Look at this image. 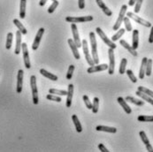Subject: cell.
<instances>
[{
	"mask_svg": "<svg viewBox=\"0 0 153 152\" xmlns=\"http://www.w3.org/2000/svg\"><path fill=\"white\" fill-rule=\"evenodd\" d=\"M67 43H68L69 47L71 48V50L73 51V54H74V57H75V59H80L81 58V55H80V53L78 51V48L75 45L74 40L73 39H68L67 40Z\"/></svg>",
	"mask_w": 153,
	"mask_h": 152,
	"instance_id": "obj_15",
	"label": "cell"
},
{
	"mask_svg": "<svg viewBox=\"0 0 153 152\" xmlns=\"http://www.w3.org/2000/svg\"><path fill=\"white\" fill-rule=\"evenodd\" d=\"M139 46V31L137 29L133 30V38H132V47L136 50Z\"/></svg>",
	"mask_w": 153,
	"mask_h": 152,
	"instance_id": "obj_18",
	"label": "cell"
},
{
	"mask_svg": "<svg viewBox=\"0 0 153 152\" xmlns=\"http://www.w3.org/2000/svg\"><path fill=\"white\" fill-rule=\"evenodd\" d=\"M98 149H99V150H100L102 152H109V151L104 147V145L102 144V143H100V144L98 145Z\"/></svg>",
	"mask_w": 153,
	"mask_h": 152,
	"instance_id": "obj_46",
	"label": "cell"
},
{
	"mask_svg": "<svg viewBox=\"0 0 153 152\" xmlns=\"http://www.w3.org/2000/svg\"><path fill=\"white\" fill-rule=\"evenodd\" d=\"M97 131H103V132H106V133H111V134H115L117 132V129L115 127H106V126H98L96 127Z\"/></svg>",
	"mask_w": 153,
	"mask_h": 152,
	"instance_id": "obj_22",
	"label": "cell"
},
{
	"mask_svg": "<svg viewBox=\"0 0 153 152\" xmlns=\"http://www.w3.org/2000/svg\"><path fill=\"white\" fill-rule=\"evenodd\" d=\"M96 31H97L98 35L101 37V39L103 41V43H104L107 46H109V48H111V49H113V50L116 49L117 45L114 44V42H112L111 40H110V39L106 36V35L103 33V31L100 28H96Z\"/></svg>",
	"mask_w": 153,
	"mask_h": 152,
	"instance_id": "obj_6",
	"label": "cell"
},
{
	"mask_svg": "<svg viewBox=\"0 0 153 152\" xmlns=\"http://www.w3.org/2000/svg\"><path fill=\"white\" fill-rule=\"evenodd\" d=\"M117 101L118 103L120 104V106L123 108V110L125 111V112L127 113V114H130L131 112H132V110H131V108L129 107V105L127 103V102L126 100L123 98V97H118V99H117Z\"/></svg>",
	"mask_w": 153,
	"mask_h": 152,
	"instance_id": "obj_17",
	"label": "cell"
},
{
	"mask_svg": "<svg viewBox=\"0 0 153 152\" xmlns=\"http://www.w3.org/2000/svg\"><path fill=\"white\" fill-rule=\"evenodd\" d=\"M44 33V28H41L37 31V34H36V37H35V40H34V43H33V44H32V50H33V51H36V50L38 49Z\"/></svg>",
	"mask_w": 153,
	"mask_h": 152,
	"instance_id": "obj_11",
	"label": "cell"
},
{
	"mask_svg": "<svg viewBox=\"0 0 153 152\" xmlns=\"http://www.w3.org/2000/svg\"><path fill=\"white\" fill-rule=\"evenodd\" d=\"M152 70V59H148L146 64V69H145V74L147 76H151Z\"/></svg>",
	"mask_w": 153,
	"mask_h": 152,
	"instance_id": "obj_34",
	"label": "cell"
},
{
	"mask_svg": "<svg viewBox=\"0 0 153 152\" xmlns=\"http://www.w3.org/2000/svg\"><path fill=\"white\" fill-rule=\"evenodd\" d=\"M146 149H147V151L149 152H153V147L150 143L146 144Z\"/></svg>",
	"mask_w": 153,
	"mask_h": 152,
	"instance_id": "obj_48",
	"label": "cell"
},
{
	"mask_svg": "<svg viewBox=\"0 0 153 152\" xmlns=\"http://www.w3.org/2000/svg\"><path fill=\"white\" fill-rule=\"evenodd\" d=\"M136 95H137L139 97H141L143 100L148 102L149 103H151L152 105H153V98L152 97H151L147 96L146 94H144V93H143V92H141V91H139V90H137V91L136 92Z\"/></svg>",
	"mask_w": 153,
	"mask_h": 152,
	"instance_id": "obj_26",
	"label": "cell"
},
{
	"mask_svg": "<svg viewBox=\"0 0 153 152\" xmlns=\"http://www.w3.org/2000/svg\"><path fill=\"white\" fill-rule=\"evenodd\" d=\"M149 43L153 44V27L152 26V30H151V34H150V37H149Z\"/></svg>",
	"mask_w": 153,
	"mask_h": 152,
	"instance_id": "obj_47",
	"label": "cell"
},
{
	"mask_svg": "<svg viewBox=\"0 0 153 152\" xmlns=\"http://www.w3.org/2000/svg\"><path fill=\"white\" fill-rule=\"evenodd\" d=\"M71 28H72V32H73V37H74V42L75 44V45L77 46V48H81L82 47V42L81 39L79 37V33H78V29H77V26L75 25V23H72L71 25Z\"/></svg>",
	"mask_w": 153,
	"mask_h": 152,
	"instance_id": "obj_10",
	"label": "cell"
},
{
	"mask_svg": "<svg viewBox=\"0 0 153 152\" xmlns=\"http://www.w3.org/2000/svg\"><path fill=\"white\" fill-rule=\"evenodd\" d=\"M123 22H124V24H125V29H126L127 31L130 32V31L133 30V28H132V24H131L130 20H129L128 17H125L124 20H123Z\"/></svg>",
	"mask_w": 153,
	"mask_h": 152,
	"instance_id": "obj_35",
	"label": "cell"
},
{
	"mask_svg": "<svg viewBox=\"0 0 153 152\" xmlns=\"http://www.w3.org/2000/svg\"><path fill=\"white\" fill-rule=\"evenodd\" d=\"M108 69V65L106 64H102V65H92L90 67H89L87 69V72L89 73H97V72H102L104 70H107Z\"/></svg>",
	"mask_w": 153,
	"mask_h": 152,
	"instance_id": "obj_13",
	"label": "cell"
},
{
	"mask_svg": "<svg viewBox=\"0 0 153 152\" xmlns=\"http://www.w3.org/2000/svg\"><path fill=\"white\" fill-rule=\"evenodd\" d=\"M47 1H48V0H40V2H39V5H40V6H44V5H45V4L47 3Z\"/></svg>",
	"mask_w": 153,
	"mask_h": 152,
	"instance_id": "obj_49",
	"label": "cell"
},
{
	"mask_svg": "<svg viewBox=\"0 0 153 152\" xmlns=\"http://www.w3.org/2000/svg\"><path fill=\"white\" fill-rule=\"evenodd\" d=\"M143 2H144V0H137L136 2V4H135V13H138L140 12Z\"/></svg>",
	"mask_w": 153,
	"mask_h": 152,
	"instance_id": "obj_43",
	"label": "cell"
},
{
	"mask_svg": "<svg viewBox=\"0 0 153 152\" xmlns=\"http://www.w3.org/2000/svg\"><path fill=\"white\" fill-rule=\"evenodd\" d=\"M82 51H83V53L85 55V58H86V61L87 63L92 66L95 65L94 61H93V58L91 57V55L90 54V50H89V46H88V42L87 40H82Z\"/></svg>",
	"mask_w": 153,
	"mask_h": 152,
	"instance_id": "obj_5",
	"label": "cell"
},
{
	"mask_svg": "<svg viewBox=\"0 0 153 152\" xmlns=\"http://www.w3.org/2000/svg\"><path fill=\"white\" fill-rule=\"evenodd\" d=\"M68 90H67V94H66V105L67 108L71 107L72 104V100H73V97H74V85L73 84H69L68 85Z\"/></svg>",
	"mask_w": 153,
	"mask_h": 152,
	"instance_id": "obj_14",
	"label": "cell"
},
{
	"mask_svg": "<svg viewBox=\"0 0 153 152\" xmlns=\"http://www.w3.org/2000/svg\"><path fill=\"white\" fill-rule=\"evenodd\" d=\"M127 64H128V60L127 58H122L120 61V65H119V73L120 74H124L126 73V67H127Z\"/></svg>",
	"mask_w": 153,
	"mask_h": 152,
	"instance_id": "obj_31",
	"label": "cell"
},
{
	"mask_svg": "<svg viewBox=\"0 0 153 152\" xmlns=\"http://www.w3.org/2000/svg\"><path fill=\"white\" fill-rule=\"evenodd\" d=\"M52 1H55V0H52Z\"/></svg>",
	"mask_w": 153,
	"mask_h": 152,
	"instance_id": "obj_51",
	"label": "cell"
},
{
	"mask_svg": "<svg viewBox=\"0 0 153 152\" xmlns=\"http://www.w3.org/2000/svg\"><path fill=\"white\" fill-rule=\"evenodd\" d=\"M137 120L140 122H153V116L150 115H140L137 118Z\"/></svg>",
	"mask_w": 153,
	"mask_h": 152,
	"instance_id": "obj_32",
	"label": "cell"
},
{
	"mask_svg": "<svg viewBox=\"0 0 153 152\" xmlns=\"http://www.w3.org/2000/svg\"><path fill=\"white\" fill-rule=\"evenodd\" d=\"M13 23H14V25L18 28V29L20 31V33H21L22 35H27L28 31H27L26 28L22 25V23H21L19 20L14 19V20H13Z\"/></svg>",
	"mask_w": 153,
	"mask_h": 152,
	"instance_id": "obj_24",
	"label": "cell"
},
{
	"mask_svg": "<svg viewBox=\"0 0 153 152\" xmlns=\"http://www.w3.org/2000/svg\"><path fill=\"white\" fill-rule=\"evenodd\" d=\"M137 0H129V2H128V5L129 6H133V5H135V4H136V2Z\"/></svg>",
	"mask_w": 153,
	"mask_h": 152,
	"instance_id": "obj_50",
	"label": "cell"
},
{
	"mask_svg": "<svg viewBox=\"0 0 153 152\" xmlns=\"http://www.w3.org/2000/svg\"><path fill=\"white\" fill-rule=\"evenodd\" d=\"M58 6V0L52 1V4L50 5V7L48 8V12H49V13L54 12V11L56 10V8H57Z\"/></svg>",
	"mask_w": 153,
	"mask_h": 152,
	"instance_id": "obj_40",
	"label": "cell"
},
{
	"mask_svg": "<svg viewBox=\"0 0 153 152\" xmlns=\"http://www.w3.org/2000/svg\"><path fill=\"white\" fill-rule=\"evenodd\" d=\"M74 69H75V66H74V65H69L68 71H67V73H66V79H67V80H71V79H72Z\"/></svg>",
	"mask_w": 153,
	"mask_h": 152,
	"instance_id": "obj_38",
	"label": "cell"
},
{
	"mask_svg": "<svg viewBox=\"0 0 153 152\" xmlns=\"http://www.w3.org/2000/svg\"><path fill=\"white\" fill-rule=\"evenodd\" d=\"M90 44H91V57L93 58L95 65H98L99 63V58H98V44H97L96 35L94 32L90 33Z\"/></svg>",
	"mask_w": 153,
	"mask_h": 152,
	"instance_id": "obj_1",
	"label": "cell"
},
{
	"mask_svg": "<svg viewBox=\"0 0 153 152\" xmlns=\"http://www.w3.org/2000/svg\"><path fill=\"white\" fill-rule=\"evenodd\" d=\"M125 100H126V101L130 102V103H134V104H136V105H138V106H143V105H144V101L140 100V99H136V98H135V97H127Z\"/></svg>",
	"mask_w": 153,
	"mask_h": 152,
	"instance_id": "obj_28",
	"label": "cell"
},
{
	"mask_svg": "<svg viewBox=\"0 0 153 152\" xmlns=\"http://www.w3.org/2000/svg\"><path fill=\"white\" fill-rule=\"evenodd\" d=\"M98 5L102 9V11L103 12L104 14H106V16H111L112 15V12L105 5V4L103 2V0H96Z\"/></svg>",
	"mask_w": 153,
	"mask_h": 152,
	"instance_id": "obj_19",
	"label": "cell"
},
{
	"mask_svg": "<svg viewBox=\"0 0 153 152\" xmlns=\"http://www.w3.org/2000/svg\"><path fill=\"white\" fill-rule=\"evenodd\" d=\"M147 57H144L142 60V64H141V67H140V71H139V78L141 80H143L145 76V69H146V64H147Z\"/></svg>",
	"mask_w": 153,
	"mask_h": 152,
	"instance_id": "obj_21",
	"label": "cell"
},
{
	"mask_svg": "<svg viewBox=\"0 0 153 152\" xmlns=\"http://www.w3.org/2000/svg\"><path fill=\"white\" fill-rule=\"evenodd\" d=\"M40 73L42 75H44V77H46L47 79L51 80V81H58V76L55 75V74H52L51 73H49L48 71H46L45 69H40Z\"/></svg>",
	"mask_w": 153,
	"mask_h": 152,
	"instance_id": "obj_23",
	"label": "cell"
},
{
	"mask_svg": "<svg viewBox=\"0 0 153 152\" xmlns=\"http://www.w3.org/2000/svg\"><path fill=\"white\" fill-rule=\"evenodd\" d=\"M21 35L22 34L20 33V30L16 32V46H15V51H14V53L16 55H19L21 50Z\"/></svg>",
	"mask_w": 153,
	"mask_h": 152,
	"instance_id": "obj_16",
	"label": "cell"
},
{
	"mask_svg": "<svg viewBox=\"0 0 153 152\" xmlns=\"http://www.w3.org/2000/svg\"><path fill=\"white\" fill-rule=\"evenodd\" d=\"M127 9H128V6L126 5V4H123L122 6H121V9H120V12H119V17H118V19H117V20H116V23L114 24V26H113V30H118L119 28H120V25L122 24V22H123V20H124V18H125V15H126V13H127Z\"/></svg>",
	"mask_w": 153,
	"mask_h": 152,
	"instance_id": "obj_3",
	"label": "cell"
},
{
	"mask_svg": "<svg viewBox=\"0 0 153 152\" xmlns=\"http://www.w3.org/2000/svg\"><path fill=\"white\" fill-rule=\"evenodd\" d=\"M83 101H84V103H85V105H86V107L88 109H90V110L92 109V103L90 100L88 96H83Z\"/></svg>",
	"mask_w": 153,
	"mask_h": 152,
	"instance_id": "obj_44",
	"label": "cell"
},
{
	"mask_svg": "<svg viewBox=\"0 0 153 152\" xmlns=\"http://www.w3.org/2000/svg\"><path fill=\"white\" fill-rule=\"evenodd\" d=\"M119 44H120L126 50H128V51H129L134 57H137L138 54H137V52H136V50H135L132 46H130L125 40H120V41H119Z\"/></svg>",
	"mask_w": 153,
	"mask_h": 152,
	"instance_id": "obj_20",
	"label": "cell"
},
{
	"mask_svg": "<svg viewBox=\"0 0 153 152\" xmlns=\"http://www.w3.org/2000/svg\"><path fill=\"white\" fill-rule=\"evenodd\" d=\"M93 20L92 16H82V17H71L68 16L66 18V21L69 23H82V22H88Z\"/></svg>",
	"mask_w": 153,
	"mask_h": 152,
	"instance_id": "obj_4",
	"label": "cell"
},
{
	"mask_svg": "<svg viewBox=\"0 0 153 152\" xmlns=\"http://www.w3.org/2000/svg\"><path fill=\"white\" fill-rule=\"evenodd\" d=\"M49 93L52 95H58V96H66L67 91L66 90H61V89H50Z\"/></svg>",
	"mask_w": 153,
	"mask_h": 152,
	"instance_id": "obj_33",
	"label": "cell"
},
{
	"mask_svg": "<svg viewBox=\"0 0 153 152\" xmlns=\"http://www.w3.org/2000/svg\"><path fill=\"white\" fill-rule=\"evenodd\" d=\"M72 119H73L74 124V126H75L76 131H77L78 133L82 132V124L80 123V121H79V119H78V117L74 114V115L72 116Z\"/></svg>",
	"mask_w": 153,
	"mask_h": 152,
	"instance_id": "obj_27",
	"label": "cell"
},
{
	"mask_svg": "<svg viewBox=\"0 0 153 152\" xmlns=\"http://www.w3.org/2000/svg\"><path fill=\"white\" fill-rule=\"evenodd\" d=\"M127 16H128V18H131L132 20H134L136 23H138V24H140V25H143V26H144V27H146V28H152V23H151V22H149V21H147V20L142 19L141 17L137 16V15L135 14L134 12H128L127 13Z\"/></svg>",
	"mask_w": 153,
	"mask_h": 152,
	"instance_id": "obj_7",
	"label": "cell"
},
{
	"mask_svg": "<svg viewBox=\"0 0 153 152\" xmlns=\"http://www.w3.org/2000/svg\"><path fill=\"white\" fill-rule=\"evenodd\" d=\"M125 31H126V29H124V28H119L118 29V32L115 34V35H113L112 36V37H111V41L112 42H116V41H118L124 34H125Z\"/></svg>",
	"mask_w": 153,
	"mask_h": 152,
	"instance_id": "obj_29",
	"label": "cell"
},
{
	"mask_svg": "<svg viewBox=\"0 0 153 152\" xmlns=\"http://www.w3.org/2000/svg\"><path fill=\"white\" fill-rule=\"evenodd\" d=\"M98 108H99V99L98 97H95L93 100V103H92V111L93 113H98Z\"/></svg>",
	"mask_w": 153,
	"mask_h": 152,
	"instance_id": "obj_36",
	"label": "cell"
},
{
	"mask_svg": "<svg viewBox=\"0 0 153 152\" xmlns=\"http://www.w3.org/2000/svg\"><path fill=\"white\" fill-rule=\"evenodd\" d=\"M21 50L23 52V59H24L25 66H26V68L29 69L31 67V64H30L29 55H28V45L26 43L21 44Z\"/></svg>",
	"mask_w": 153,
	"mask_h": 152,
	"instance_id": "obj_9",
	"label": "cell"
},
{
	"mask_svg": "<svg viewBox=\"0 0 153 152\" xmlns=\"http://www.w3.org/2000/svg\"><path fill=\"white\" fill-rule=\"evenodd\" d=\"M138 90L143 92V93H144V94H146L147 96H149V97H151L153 98V91H152V90H150V89H146L144 87H142V86L138 87Z\"/></svg>",
	"mask_w": 153,
	"mask_h": 152,
	"instance_id": "obj_37",
	"label": "cell"
},
{
	"mask_svg": "<svg viewBox=\"0 0 153 152\" xmlns=\"http://www.w3.org/2000/svg\"><path fill=\"white\" fill-rule=\"evenodd\" d=\"M23 76L24 72L23 70H19L17 74V87H16V92L18 94H20L22 91V86H23Z\"/></svg>",
	"mask_w": 153,
	"mask_h": 152,
	"instance_id": "obj_12",
	"label": "cell"
},
{
	"mask_svg": "<svg viewBox=\"0 0 153 152\" xmlns=\"http://www.w3.org/2000/svg\"><path fill=\"white\" fill-rule=\"evenodd\" d=\"M126 73L128 74V78L131 80L132 82L136 83V82L137 81V79H136V77L135 76V74H134V73L132 72V70H126Z\"/></svg>",
	"mask_w": 153,
	"mask_h": 152,
	"instance_id": "obj_41",
	"label": "cell"
},
{
	"mask_svg": "<svg viewBox=\"0 0 153 152\" xmlns=\"http://www.w3.org/2000/svg\"><path fill=\"white\" fill-rule=\"evenodd\" d=\"M139 135H140V137H141V139H142V142H143L145 145L148 144V143H150V141H149V139H148V137H147V135H146V134H145L144 131H141V132L139 133Z\"/></svg>",
	"mask_w": 153,
	"mask_h": 152,
	"instance_id": "obj_39",
	"label": "cell"
},
{
	"mask_svg": "<svg viewBox=\"0 0 153 152\" xmlns=\"http://www.w3.org/2000/svg\"><path fill=\"white\" fill-rule=\"evenodd\" d=\"M26 4H27V0H20V19H24L26 16Z\"/></svg>",
	"mask_w": 153,
	"mask_h": 152,
	"instance_id": "obj_25",
	"label": "cell"
},
{
	"mask_svg": "<svg viewBox=\"0 0 153 152\" xmlns=\"http://www.w3.org/2000/svg\"><path fill=\"white\" fill-rule=\"evenodd\" d=\"M12 39H13V34L12 32H9L7 34V38H6V44H5L6 50H11L12 44Z\"/></svg>",
	"mask_w": 153,
	"mask_h": 152,
	"instance_id": "obj_30",
	"label": "cell"
},
{
	"mask_svg": "<svg viewBox=\"0 0 153 152\" xmlns=\"http://www.w3.org/2000/svg\"><path fill=\"white\" fill-rule=\"evenodd\" d=\"M78 5L80 9H84L85 7V0H78Z\"/></svg>",
	"mask_w": 153,
	"mask_h": 152,
	"instance_id": "obj_45",
	"label": "cell"
},
{
	"mask_svg": "<svg viewBox=\"0 0 153 152\" xmlns=\"http://www.w3.org/2000/svg\"><path fill=\"white\" fill-rule=\"evenodd\" d=\"M30 86L32 90V98H33V103L38 104L39 103V97H38V89L36 86V77L35 75H32L30 77Z\"/></svg>",
	"mask_w": 153,
	"mask_h": 152,
	"instance_id": "obj_2",
	"label": "cell"
},
{
	"mask_svg": "<svg viewBox=\"0 0 153 152\" xmlns=\"http://www.w3.org/2000/svg\"><path fill=\"white\" fill-rule=\"evenodd\" d=\"M46 98H47L48 100L58 102V103H60V102L62 101V99H61V97H58V96H54V95H52V94H49V95H47Z\"/></svg>",
	"mask_w": 153,
	"mask_h": 152,
	"instance_id": "obj_42",
	"label": "cell"
},
{
	"mask_svg": "<svg viewBox=\"0 0 153 152\" xmlns=\"http://www.w3.org/2000/svg\"><path fill=\"white\" fill-rule=\"evenodd\" d=\"M109 55V65H108V73L113 74L114 73V68H115V57H114V51L113 49L109 48L108 50Z\"/></svg>",
	"mask_w": 153,
	"mask_h": 152,
	"instance_id": "obj_8",
	"label": "cell"
}]
</instances>
